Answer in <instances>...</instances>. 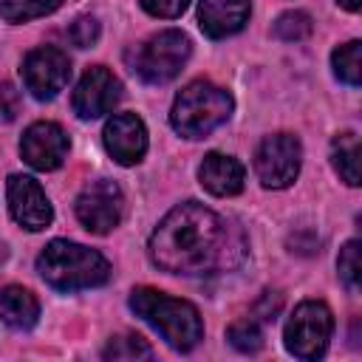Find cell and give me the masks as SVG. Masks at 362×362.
Returning <instances> with one entry per match:
<instances>
[{"mask_svg": "<svg viewBox=\"0 0 362 362\" xmlns=\"http://www.w3.org/2000/svg\"><path fill=\"white\" fill-rule=\"evenodd\" d=\"M243 255L246 240L240 229L198 201L173 206L150 235V257L170 274L229 272Z\"/></svg>", "mask_w": 362, "mask_h": 362, "instance_id": "obj_1", "label": "cell"}, {"mask_svg": "<svg viewBox=\"0 0 362 362\" xmlns=\"http://www.w3.org/2000/svg\"><path fill=\"white\" fill-rule=\"evenodd\" d=\"M130 308L136 311V317L150 322L164 337V342L173 345L175 351H192L204 337V322H201L198 308L192 303L175 300L158 288H150V286L133 288Z\"/></svg>", "mask_w": 362, "mask_h": 362, "instance_id": "obj_2", "label": "cell"}, {"mask_svg": "<svg viewBox=\"0 0 362 362\" xmlns=\"http://www.w3.org/2000/svg\"><path fill=\"white\" fill-rule=\"evenodd\" d=\"M37 272L57 291L93 288L110 277L107 260L96 249L74 240H51L37 257Z\"/></svg>", "mask_w": 362, "mask_h": 362, "instance_id": "obj_3", "label": "cell"}, {"mask_svg": "<svg viewBox=\"0 0 362 362\" xmlns=\"http://www.w3.org/2000/svg\"><path fill=\"white\" fill-rule=\"evenodd\" d=\"M229 113H232V96L206 79H195L175 96L170 110V124L175 127V133L187 139H204L218 124H223Z\"/></svg>", "mask_w": 362, "mask_h": 362, "instance_id": "obj_4", "label": "cell"}, {"mask_svg": "<svg viewBox=\"0 0 362 362\" xmlns=\"http://www.w3.org/2000/svg\"><path fill=\"white\" fill-rule=\"evenodd\" d=\"M189 51L192 45L187 34L175 28L158 31L133 51V71L150 85H164L173 76H178V71L189 59Z\"/></svg>", "mask_w": 362, "mask_h": 362, "instance_id": "obj_5", "label": "cell"}, {"mask_svg": "<svg viewBox=\"0 0 362 362\" xmlns=\"http://www.w3.org/2000/svg\"><path fill=\"white\" fill-rule=\"evenodd\" d=\"M334 334V317L331 308L320 300H305L294 308V314L286 322V351L297 359H320L328 348V339Z\"/></svg>", "mask_w": 362, "mask_h": 362, "instance_id": "obj_6", "label": "cell"}, {"mask_svg": "<svg viewBox=\"0 0 362 362\" xmlns=\"http://www.w3.org/2000/svg\"><path fill=\"white\" fill-rule=\"evenodd\" d=\"M300 158L303 147L291 133L266 136L255 153V170L260 184L269 189H286L300 173Z\"/></svg>", "mask_w": 362, "mask_h": 362, "instance_id": "obj_7", "label": "cell"}, {"mask_svg": "<svg viewBox=\"0 0 362 362\" xmlns=\"http://www.w3.org/2000/svg\"><path fill=\"white\" fill-rule=\"evenodd\" d=\"M122 215H124V195L119 184L110 178L90 181L76 198V218L93 235H107L110 229H116Z\"/></svg>", "mask_w": 362, "mask_h": 362, "instance_id": "obj_8", "label": "cell"}, {"mask_svg": "<svg viewBox=\"0 0 362 362\" xmlns=\"http://www.w3.org/2000/svg\"><path fill=\"white\" fill-rule=\"evenodd\" d=\"M20 74H23L25 90L34 99L42 102V99H54L65 88V82L71 76V62H68V57L59 48L40 45V48H34V51L25 54Z\"/></svg>", "mask_w": 362, "mask_h": 362, "instance_id": "obj_9", "label": "cell"}, {"mask_svg": "<svg viewBox=\"0 0 362 362\" xmlns=\"http://www.w3.org/2000/svg\"><path fill=\"white\" fill-rule=\"evenodd\" d=\"M6 195H8V209L11 218L28 229V232H40L54 221V209L42 192V187L31 178V175H8L6 181Z\"/></svg>", "mask_w": 362, "mask_h": 362, "instance_id": "obj_10", "label": "cell"}, {"mask_svg": "<svg viewBox=\"0 0 362 362\" xmlns=\"http://www.w3.org/2000/svg\"><path fill=\"white\" fill-rule=\"evenodd\" d=\"M122 99V82L113 76V71L93 65L82 74L74 90V113L79 119H96L113 110V105Z\"/></svg>", "mask_w": 362, "mask_h": 362, "instance_id": "obj_11", "label": "cell"}, {"mask_svg": "<svg viewBox=\"0 0 362 362\" xmlns=\"http://www.w3.org/2000/svg\"><path fill=\"white\" fill-rule=\"evenodd\" d=\"M20 153L34 170H57L68 156V136L57 122H34L20 139Z\"/></svg>", "mask_w": 362, "mask_h": 362, "instance_id": "obj_12", "label": "cell"}, {"mask_svg": "<svg viewBox=\"0 0 362 362\" xmlns=\"http://www.w3.org/2000/svg\"><path fill=\"white\" fill-rule=\"evenodd\" d=\"M105 147L119 164H124V167L139 164L147 153V127H144V122L136 113L110 116L107 124H105Z\"/></svg>", "mask_w": 362, "mask_h": 362, "instance_id": "obj_13", "label": "cell"}, {"mask_svg": "<svg viewBox=\"0 0 362 362\" xmlns=\"http://www.w3.org/2000/svg\"><path fill=\"white\" fill-rule=\"evenodd\" d=\"M249 20V0H201L198 23L201 31L212 40L238 34Z\"/></svg>", "mask_w": 362, "mask_h": 362, "instance_id": "obj_14", "label": "cell"}, {"mask_svg": "<svg viewBox=\"0 0 362 362\" xmlns=\"http://www.w3.org/2000/svg\"><path fill=\"white\" fill-rule=\"evenodd\" d=\"M198 178L204 184V189H209L212 195H238L243 189V178L246 170L238 158L232 156H221V153H206L201 167H198Z\"/></svg>", "mask_w": 362, "mask_h": 362, "instance_id": "obj_15", "label": "cell"}, {"mask_svg": "<svg viewBox=\"0 0 362 362\" xmlns=\"http://www.w3.org/2000/svg\"><path fill=\"white\" fill-rule=\"evenodd\" d=\"M0 317L11 325V328H31L40 317V303L37 297L23 288V286H6L0 288Z\"/></svg>", "mask_w": 362, "mask_h": 362, "instance_id": "obj_16", "label": "cell"}, {"mask_svg": "<svg viewBox=\"0 0 362 362\" xmlns=\"http://www.w3.org/2000/svg\"><path fill=\"white\" fill-rule=\"evenodd\" d=\"M331 164L348 187L359 184V139H356V133H339L331 141Z\"/></svg>", "mask_w": 362, "mask_h": 362, "instance_id": "obj_17", "label": "cell"}, {"mask_svg": "<svg viewBox=\"0 0 362 362\" xmlns=\"http://www.w3.org/2000/svg\"><path fill=\"white\" fill-rule=\"evenodd\" d=\"M62 0H0V17L8 23H25L57 11Z\"/></svg>", "mask_w": 362, "mask_h": 362, "instance_id": "obj_18", "label": "cell"}, {"mask_svg": "<svg viewBox=\"0 0 362 362\" xmlns=\"http://www.w3.org/2000/svg\"><path fill=\"white\" fill-rule=\"evenodd\" d=\"M359 51H362V45H359V40H351V42H345V45H339V48H334V54H331V65H334V74L342 79V82H348V85H359V79H362V57H359Z\"/></svg>", "mask_w": 362, "mask_h": 362, "instance_id": "obj_19", "label": "cell"}, {"mask_svg": "<svg viewBox=\"0 0 362 362\" xmlns=\"http://www.w3.org/2000/svg\"><path fill=\"white\" fill-rule=\"evenodd\" d=\"M150 356L153 348L139 334H119L105 348V359H150Z\"/></svg>", "mask_w": 362, "mask_h": 362, "instance_id": "obj_20", "label": "cell"}, {"mask_svg": "<svg viewBox=\"0 0 362 362\" xmlns=\"http://www.w3.org/2000/svg\"><path fill=\"white\" fill-rule=\"evenodd\" d=\"M311 17L305 11H286L274 20V37L283 42H300L311 34Z\"/></svg>", "mask_w": 362, "mask_h": 362, "instance_id": "obj_21", "label": "cell"}, {"mask_svg": "<svg viewBox=\"0 0 362 362\" xmlns=\"http://www.w3.org/2000/svg\"><path fill=\"white\" fill-rule=\"evenodd\" d=\"M226 339L232 342V348H238V351H243V354H255V351H260V345H263V334H260V328H257L255 320L232 322L229 331H226Z\"/></svg>", "mask_w": 362, "mask_h": 362, "instance_id": "obj_22", "label": "cell"}, {"mask_svg": "<svg viewBox=\"0 0 362 362\" xmlns=\"http://www.w3.org/2000/svg\"><path fill=\"white\" fill-rule=\"evenodd\" d=\"M337 269H339L342 283H345L351 291H356V288H359V240H348V243L339 249Z\"/></svg>", "mask_w": 362, "mask_h": 362, "instance_id": "obj_23", "label": "cell"}, {"mask_svg": "<svg viewBox=\"0 0 362 362\" xmlns=\"http://www.w3.org/2000/svg\"><path fill=\"white\" fill-rule=\"evenodd\" d=\"M68 40L76 48H90L99 40V23L93 17H76L71 23V28H68Z\"/></svg>", "mask_w": 362, "mask_h": 362, "instance_id": "obj_24", "label": "cell"}, {"mask_svg": "<svg viewBox=\"0 0 362 362\" xmlns=\"http://www.w3.org/2000/svg\"><path fill=\"white\" fill-rule=\"evenodd\" d=\"M20 113V90L11 82H0V119L11 122Z\"/></svg>", "mask_w": 362, "mask_h": 362, "instance_id": "obj_25", "label": "cell"}, {"mask_svg": "<svg viewBox=\"0 0 362 362\" xmlns=\"http://www.w3.org/2000/svg\"><path fill=\"white\" fill-rule=\"evenodd\" d=\"M139 3L153 17H178L189 0H139Z\"/></svg>", "mask_w": 362, "mask_h": 362, "instance_id": "obj_26", "label": "cell"}, {"mask_svg": "<svg viewBox=\"0 0 362 362\" xmlns=\"http://www.w3.org/2000/svg\"><path fill=\"white\" fill-rule=\"evenodd\" d=\"M280 308H283V294H277V291H263L260 300L255 303V317L263 320V322H272Z\"/></svg>", "mask_w": 362, "mask_h": 362, "instance_id": "obj_27", "label": "cell"}, {"mask_svg": "<svg viewBox=\"0 0 362 362\" xmlns=\"http://www.w3.org/2000/svg\"><path fill=\"white\" fill-rule=\"evenodd\" d=\"M342 8H348V11H359V6H362V0H337Z\"/></svg>", "mask_w": 362, "mask_h": 362, "instance_id": "obj_28", "label": "cell"}]
</instances>
